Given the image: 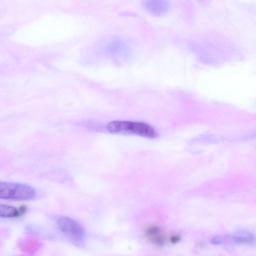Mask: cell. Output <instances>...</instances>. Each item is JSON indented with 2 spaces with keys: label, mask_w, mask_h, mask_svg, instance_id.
<instances>
[{
  "label": "cell",
  "mask_w": 256,
  "mask_h": 256,
  "mask_svg": "<svg viewBox=\"0 0 256 256\" xmlns=\"http://www.w3.org/2000/svg\"><path fill=\"white\" fill-rule=\"evenodd\" d=\"M106 128L112 134H136L148 138H155L158 136L156 130L144 122L114 120L109 122Z\"/></svg>",
  "instance_id": "1"
},
{
  "label": "cell",
  "mask_w": 256,
  "mask_h": 256,
  "mask_svg": "<svg viewBox=\"0 0 256 256\" xmlns=\"http://www.w3.org/2000/svg\"><path fill=\"white\" fill-rule=\"evenodd\" d=\"M56 225L58 230L73 244L81 246L84 244L86 231L76 220L67 216H60L57 218Z\"/></svg>",
  "instance_id": "3"
},
{
  "label": "cell",
  "mask_w": 256,
  "mask_h": 256,
  "mask_svg": "<svg viewBox=\"0 0 256 256\" xmlns=\"http://www.w3.org/2000/svg\"><path fill=\"white\" fill-rule=\"evenodd\" d=\"M20 246L23 251L32 252L36 251L38 248L40 243L36 240L26 238L21 242Z\"/></svg>",
  "instance_id": "8"
},
{
  "label": "cell",
  "mask_w": 256,
  "mask_h": 256,
  "mask_svg": "<svg viewBox=\"0 0 256 256\" xmlns=\"http://www.w3.org/2000/svg\"><path fill=\"white\" fill-rule=\"evenodd\" d=\"M255 240L254 236L246 231L235 232L231 236H226V242L229 240L240 244H249L252 243Z\"/></svg>",
  "instance_id": "7"
},
{
  "label": "cell",
  "mask_w": 256,
  "mask_h": 256,
  "mask_svg": "<svg viewBox=\"0 0 256 256\" xmlns=\"http://www.w3.org/2000/svg\"><path fill=\"white\" fill-rule=\"evenodd\" d=\"M144 6L148 12L155 16L165 14L170 8L168 0H146Z\"/></svg>",
  "instance_id": "4"
},
{
  "label": "cell",
  "mask_w": 256,
  "mask_h": 256,
  "mask_svg": "<svg viewBox=\"0 0 256 256\" xmlns=\"http://www.w3.org/2000/svg\"><path fill=\"white\" fill-rule=\"evenodd\" d=\"M145 236L154 245L162 246L165 242V236L160 228L158 226H152L148 228Z\"/></svg>",
  "instance_id": "5"
},
{
  "label": "cell",
  "mask_w": 256,
  "mask_h": 256,
  "mask_svg": "<svg viewBox=\"0 0 256 256\" xmlns=\"http://www.w3.org/2000/svg\"><path fill=\"white\" fill-rule=\"evenodd\" d=\"M36 195L32 186L22 183L1 182L0 198L12 200H28L34 199Z\"/></svg>",
  "instance_id": "2"
},
{
  "label": "cell",
  "mask_w": 256,
  "mask_h": 256,
  "mask_svg": "<svg viewBox=\"0 0 256 256\" xmlns=\"http://www.w3.org/2000/svg\"><path fill=\"white\" fill-rule=\"evenodd\" d=\"M180 239V236L178 234H174L170 238V241L172 244H176L178 242Z\"/></svg>",
  "instance_id": "9"
},
{
  "label": "cell",
  "mask_w": 256,
  "mask_h": 256,
  "mask_svg": "<svg viewBox=\"0 0 256 256\" xmlns=\"http://www.w3.org/2000/svg\"><path fill=\"white\" fill-rule=\"evenodd\" d=\"M27 208L25 206L15 208L6 204H1L0 205V216L2 218H12L18 217L24 214Z\"/></svg>",
  "instance_id": "6"
}]
</instances>
